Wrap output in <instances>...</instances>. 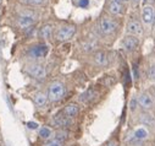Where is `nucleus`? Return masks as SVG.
Wrapping results in <instances>:
<instances>
[{"mask_svg":"<svg viewBox=\"0 0 155 146\" xmlns=\"http://www.w3.org/2000/svg\"><path fill=\"white\" fill-rule=\"evenodd\" d=\"M8 146H14L12 144H10V142H8Z\"/></svg>","mask_w":155,"mask_h":146,"instance_id":"31","label":"nucleus"},{"mask_svg":"<svg viewBox=\"0 0 155 146\" xmlns=\"http://www.w3.org/2000/svg\"><path fill=\"white\" fill-rule=\"evenodd\" d=\"M68 120H70V119L61 112V113L54 116V118H53V124H54L55 127H60V128H62V127H66V125L70 123Z\"/></svg>","mask_w":155,"mask_h":146,"instance_id":"17","label":"nucleus"},{"mask_svg":"<svg viewBox=\"0 0 155 146\" xmlns=\"http://www.w3.org/2000/svg\"><path fill=\"white\" fill-rule=\"evenodd\" d=\"M53 31H54L53 30V25L45 23L39 30V37L43 38V40H49V38H51V36H53Z\"/></svg>","mask_w":155,"mask_h":146,"instance_id":"15","label":"nucleus"},{"mask_svg":"<svg viewBox=\"0 0 155 146\" xmlns=\"http://www.w3.org/2000/svg\"><path fill=\"white\" fill-rule=\"evenodd\" d=\"M76 33V26L73 25H64L60 26L55 32V38L58 42H66L70 41L73 34Z\"/></svg>","mask_w":155,"mask_h":146,"instance_id":"4","label":"nucleus"},{"mask_svg":"<svg viewBox=\"0 0 155 146\" xmlns=\"http://www.w3.org/2000/svg\"><path fill=\"white\" fill-rule=\"evenodd\" d=\"M34 22H35L34 16H32L29 14H22L17 17V25L21 28H28V27L33 26Z\"/></svg>","mask_w":155,"mask_h":146,"instance_id":"9","label":"nucleus"},{"mask_svg":"<svg viewBox=\"0 0 155 146\" xmlns=\"http://www.w3.org/2000/svg\"><path fill=\"white\" fill-rule=\"evenodd\" d=\"M61 145H62V142H60V141L53 139V140H50L48 144H45L44 146H61Z\"/></svg>","mask_w":155,"mask_h":146,"instance_id":"25","label":"nucleus"},{"mask_svg":"<svg viewBox=\"0 0 155 146\" xmlns=\"http://www.w3.org/2000/svg\"><path fill=\"white\" fill-rule=\"evenodd\" d=\"M154 11L155 9L151 6V5H145L142 10V21L144 25L149 26L153 23V20H154Z\"/></svg>","mask_w":155,"mask_h":146,"instance_id":"8","label":"nucleus"},{"mask_svg":"<svg viewBox=\"0 0 155 146\" xmlns=\"http://www.w3.org/2000/svg\"><path fill=\"white\" fill-rule=\"evenodd\" d=\"M54 139H55V140H58V141H60V142H62L64 140H66V139H67V133H66V131H64V130H59V131H56V133H55Z\"/></svg>","mask_w":155,"mask_h":146,"instance_id":"21","label":"nucleus"},{"mask_svg":"<svg viewBox=\"0 0 155 146\" xmlns=\"http://www.w3.org/2000/svg\"><path fill=\"white\" fill-rule=\"evenodd\" d=\"M29 129H32V130H35V129H38V127H39V125H38L37 123H34V122H27V124H26Z\"/></svg>","mask_w":155,"mask_h":146,"instance_id":"26","label":"nucleus"},{"mask_svg":"<svg viewBox=\"0 0 155 146\" xmlns=\"http://www.w3.org/2000/svg\"><path fill=\"white\" fill-rule=\"evenodd\" d=\"M76 5L81 9H86L89 5V0H76Z\"/></svg>","mask_w":155,"mask_h":146,"instance_id":"23","label":"nucleus"},{"mask_svg":"<svg viewBox=\"0 0 155 146\" xmlns=\"http://www.w3.org/2000/svg\"><path fill=\"white\" fill-rule=\"evenodd\" d=\"M39 136L42 139H49L51 136V130L47 127H43V128L39 129Z\"/></svg>","mask_w":155,"mask_h":146,"instance_id":"20","label":"nucleus"},{"mask_svg":"<svg viewBox=\"0 0 155 146\" xmlns=\"http://www.w3.org/2000/svg\"><path fill=\"white\" fill-rule=\"evenodd\" d=\"M26 72L35 80H43L47 76V69L41 63H31L26 65Z\"/></svg>","mask_w":155,"mask_h":146,"instance_id":"3","label":"nucleus"},{"mask_svg":"<svg viewBox=\"0 0 155 146\" xmlns=\"http://www.w3.org/2000/svg\"><path fill=\"white\" fill-rule=\"evenodd\" d=\"M95 96H97L95 90L94 89H88L87 91H84L80 96V102H82V103H89V102H92L95 98Z\"/></svg>","mask_w":155,"mask_h":146,"instance_id":"16","label":"nucleus"},{"mask_svg":"<svg viewBox=\"0 0 155 146\" xmlns=\"http://www.w3.org/2000/svg\"><path fill=\"white\" fill-rule=\"evenodd\" d=\"M148 135H149V133H148L147 128L142 127V128H138V129L134 130V133H133V139H134V140H138V141H143V140H145V139L148 137Z\"/></svg>","mask_w":155,"mask_h":146,"instance_id":"18","label":"nucleus"},{"mask_svg":"<svg viewBox=\"0 0 155 146\" xmlns=\"http://www.w3.org/2000/svg\"><path fill=\"white\" fill-rule=\"evenodd\" d=\"M22 2L28 5H43L47 0H22Z\"/></svg>","mask_w":155,"mask_h":146,"instance_id":"22","label":"nucleus"},{"mask_svg":"<svg viewBox=\"0 0 155 146\" xmlns=\"http://www.w3.org/2000/svg\"><path fill=\"white\" fill-rule=\"evenodd\" d=\"M48 52H49V47L45 43H37V44H34V46H32L29 48L28 54L32 58L41 59V58H45Z\"/></svg>","mask_w":155,"mask_h":146,"instance_id":"5","label":"nucleus"},{"mask_svg":"<svg viewBox=\"0 0 155 146\" xmlns=\"http://www.w3.org/2000/svg\"><path fill=\"white\" fill-rule=\"evenodd\" d=\"M33 102L37 107H44L48 103V95L44 92H37L33 96Z\"/></svg>","mask_w":155,"mask_h":146,"instance_id":"14","label":"nucleus"},{"mask_svg":"<svg viewBox=\"0 0 155 146\" xmlns=\"http://www.w3.org/2000/svg\"><path fill=\"white\" fill-rule=\"evenodd\" d=\"M131 2H132L133 5H138V4L140 3V0H131Z\"/></svg>","mask_w":155,"mask_h":146,"instance_id":"27","label":"nucleus"},{"mask_svg":"<svg viewBox=\"0 0 155 146\" xmlns=\"http://www.w3.org/2000/svg\"><path fill=\"white\" fill-rule=\"evenodd\" d=\"M137 102H138V104H139L143 109H150V108H153V104H154L153 97H151L149 93H147V92L140 93L139 97L137 98Z\"/></svg>","mask_w":155,"mask_h":146,"instance_id":"10","label":"nucleus"},{"mask_svg":"<svg viewBox=\"0 0 155 146\" xmlns=\"http://www.w3.org/2000/svg\"><path fill=\"white\" fill-rule=\"evenodd\" d=\"M116 2H119V3H121V4H124V3H126V2H128V0H116Z\"/></svg>","mask_w":155,"mask_h":146,"instance_id":"29","label":"nucleus"},{"mask_svg":"<svg viewBox=\"0 0 155 146\" xmlns=\"http://www.w3.org/2000/svg\"><path fill=\"white\" fill-rule=\"evenodd\" d=\"M94 63L99 66H107L109 65V54L105 50H99L97 53H94Z\"/></svg>","mask_w":155,"mask_h":146,"instance_id":"11","label":"nucleus"},{"mask_svg":"<svg viewBox=\"0 0 155 146\" xmlns=\"http://www.w3.org/2000/svg\"><path fill=\"white\" fill-rule=\"evenodd\" d=\"M148 76H149V79H151V80H155V64H153V65L149 68V71H148Z\"/></svg>","mask_w":155,"mask_h":146,"instance_id":"24","label":"nucleus"},{"mask_svg":"<svg viewBox=\"0 0 155 146\" xmlns=\"http://www.w3.org/2000/svg\"><path fill=\"white\" fill-rule=\"evenodd\" d=\"M122 47L126 52H134L138 47H139V40L137 36L133 34H128L124 38L122 41Z\"/></svg>","mask_w":155,"mask_h":146,"instance_id":"6","label":"nucleus"},{"mask_svg":"<svg viewBox=\"0 0 155 146\" xmlns=\"http://www.w3.org/2000/svg\"><path fill=\"white\" fill-rule=\"evenodd\" d=\"M153 23L155 25V11H154V20H153Z\"/></svg>","mask_w":155,"mask_h":146,"instance_id":"30","label":"nucleus"},{"mask_svg":"<svg viewBox=\"0 0 155 146\" xmlns=\"http://www.w3.org/2000/svg\"><path fill=\"white\" fill-rule=\"evenodd\" d=\"M127 32L130 34H133V36H139L143 32V26H142V23L139 21L131 20L128 22V25H127Z\"/></svg>","mask_w":155,"mask_h":146,"instance_id":"12","label":"nucleus"},{"mask_svg":"<svg viewBox=\"0 0 155 146\" xmlns=\"http://www.w3.org/2000/svg\"><path fill=\"white\" fill-rule=\"evenodd\" d=\"M107 11L112 16H120L125 12V6L121 3L116 2V0H110L107 4Z\"/></svg>","mask_w":155,"mask_h":146,"instance_id":"7","label":"nucleus"},{"mask_svg":"<svg viewBox=\"0 0 155 146\" xmlns=\"http://www.w3.org/2000/svg\"><path fill=\"white\" fill-rule=\"evenodd\" d=\"M66 92V87L62 82L60 81H54L49 85L48 87V99L51 102H58L60 99H62V97L65 96Z\"/></svg>","mask_w":155,"mask_h":146,"instance_id":"1","label":"nucleus"},{"mask_svg":"<svg viewBox=\"0 0 155 146\" xmlns=\"http://www.w3.org/2000/svg\"><path fill=\"white\" fill-rule=\"evenodd\" d=\"M62 113H64L68 119H72V118H76L77 116H78L80 108H78V106H77L76 103H68V104L64 108Z\"/></svg>","mask_w":155,"mask_h":146,"instance_id":"13","label":"nucleus"},{"mask_svg":"<svg viewBox=\"0 0 155 146\" xmlns=\"http://www.w3.org/2000/svg\"><path fill=\"white\" fill-rule=\"evenodd\" d=\"M139 122L143 123L144 125H148V127H153V125H155V120H154V118H153L150 114H148V113H142V114L139 116Z\"/></svg>","mask_w":155,"mask_h":146,"instance_id":"19","label":"nucleus"},{"mask_svg":"<svg viewBox=\"0 0 155 146\" xmlns=\"http://www.w3.org/2000/svg\"><path fill=\"white\" fill-rule=\"evenodd\" d=\"M106 146H117V145H116V142H114V141H110V142H107Z\"/></svg>","mask_w":155,"mask_h":146,"instance_id":"28","label":"nucleus"},{"mask_svg":"<svg viewBox=\"0 0 155 146\" xmlns=\"http://www.w3.org/2000/svg\"><path fill=\"white\" fill-rule=\"evenodd\" d=\"M98 28H99L101 34L110 36L116 31V28H117V22H116V20L112 17L101 16L99 19V22H98Z\"/></svg>","mask_w":155,"mask_h":146,"instance_id":"2","label":"nucleus"}]
</instances>
